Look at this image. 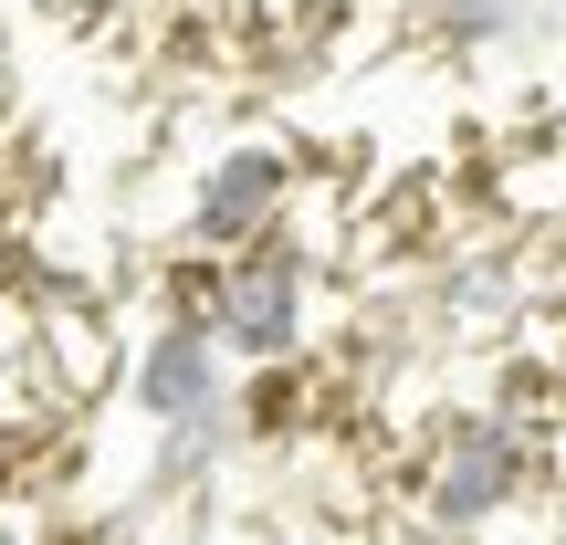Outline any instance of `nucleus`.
<instances>
[{"instance_id":"8","label":"nucleus","mask_w":566,"mask_h":545,"mask_svg":"<svg viewBox=\"0 0 566 545\" xmlns=\"http://www.w3.org/2000/svg\"><path fill=\"white\" fill-rule=\"evenodd\" d=\"M0 545H21V535H11V514H0Z\"/></svg>"},{"instance_id":"4","label":"nucleus","mask_w":566,"mask_h":545,"mask_svg":"<svg viewBox=\"0 0 566 545\" xmlns=\"http://www.w3.org/2000/svg\"><path fill=\"white\" fill-rule=\"evenodd\" d=\"M535 304V273L514 263V252H462V263L441 273V315L472 325V336H514Z\"/></svg>"},{"instance_id":"7","label":"nucleus","mask_w":566,"mask_h":545,"mask_svg":"<svg viewBox=\"0 0 566 545\" xmlns=\"http://www.w3.org/2000/svg\"><path fill=\"white\" fill-rule=\"evenodd\" d=\"M556 545H566V493H556Z\"/></svg>"},{"instance_id":"9","label":"nucleus","mask_w":566,"mask_h":545,"mask_svg":"<svg viewBox=\"0 0 566 545\" xmlns=\"http://www.w3.org/2000/svg\"><path fill=\"white\" fill-rule=\"evenodd\" d=\"M252 545H294V535H252Z\"/></svg>"},{"instance_id":"5","label":"nucleus","mask_w":566,"mask_h":545,"mask_svg":"<svg viewBox=\"0 0 566 545\" xmlns=\"http://www.w3.org/2000/svg\"><path fill=\"white\" fill-rule=\"evenodd\" d=\"M420 32L441 42V53H514V42L535 32V0H420Z\"/></svg>"},{"instance_id":"3","label":"nucleus","mask_w":566,"mask_h":545,"mask_svg":"<svg viewBox=\"0 0 566 545\" xmlns=\"http://www.w3.org/2000/svg\"><path fill=\"white\" fill-rule=\"evenodd\" d=\"M294 200H304V158L294 147L283 137H231L221 158L179 189V231H168V242H179L189 263H231V252L294 231Z\"/></svg>"},{"instance_id":"6","label":"nucleus","mask_w":566,"mask_h":545,"mask_svg":"<svg viewBox=\"0 0 566 545\" xmlns=\"http://www.w3.org/2000/svg\"><path fill=\"white\" fill-rule=\"evenodd\" d=\"M42 346H53L63 399H95V388L116 378V357H105V315H95V304H74V294L42 304Z\"/></svg>"},{"instance_id":"2","label":"nucleus","mask_w":566,"mask_h":545,"mask_svg":"<svg viewBox=\"0 0 566 545\" xmlns=\"http://www.w3.org/2000/svg\"><path fill=\"white\" fill-rule=\"evenodd\" d=\"M315 294H325L315 242H304V231H273V242L210 263L200 294H189V315L210 325V346H221L242 378H263V367H294L304 346H315Z\"/></svg>"},{"instance_id":"1","label":"nucleus","mask_w":566,"mask_h":545,"mask_svg":"<svg viewBox=\"0 0 566 545\" xmlns=\"http://www.w3.org/2000/svg\"><path fill=\"white\" fill-rule=\"evenodd\" d=\"M535 483H546V472H535V441H525V430H514L493 399L430 409V430H420V472H409V493H420V535H441V545H483L493 525H514V514H525Z\"/></svg>"}]
</instances>
